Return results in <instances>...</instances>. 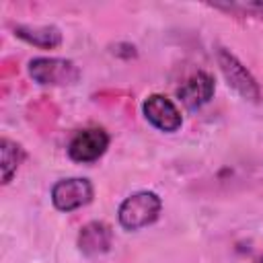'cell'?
Wrapping results in <instances>:
<instances>
[{"label":"cell","instance_id":"6da1fadb","mask_svg":"<svg viewBox=\"0 0 263 263\" xmlns=\"http://www.w3.org/2000/svg\"><path fill=\"white\" fill-rule=\"evenodd\" d=\"M160 212H162V199L158 197V193L136 191L121 201L117 210V220L123 230L136 232L154 224L160 218Z\"/></svg>","mask_w":263,"mask_h":263},{"label":"cell","instance_id":"7a4b0ae2","mask_svg":"<svg viewBox=\"0 0 263 263\" xmlns=\"http://www.w3.org/2000/svg\"><path fill=\"white\" fill-rule=\"evenodd\" d=\"M216 62L220 66V72L228 86L245 101L259 103L261 99V88L255 76L249 72V68L226 47H216Z\"/></svg>","mask_w":263,"mask_h":263},{"label":"cell","instance_id":"3957f363","mask_svg":"<svg viewBox=\"0 0 263 263\" xmlns=\"http://www.w3.org/2000/svg\"><path fill=\"white\" fill-rule=\"evenodd\" d=\"M29 76L41 86H70L80 80V68L64 58H33Z\"/></svg>","mask_w":263,"mask_h":263},{"label":"cell","instance_id":"277c9868","mask_svg":"<svg viewBox=\"0 0 263 263\" xmlns=\"http://www.w3.org/2000/svg\"><path fill=\"white\" fill-rule=\"evenodd\" d=\"M95 187L84 177H68L60 179L51 187V203L60 212H74L78 208H84L92 201Z\"/></svg>","mask_w":263,"mask_h":263},{"label":"cell","instance_id":"5b68a950","mask_svg":"<svg viewBox=\"0 0 263 263\" xmlns=\"http://www.w3.org/2000/svg\"><path fill=\"white\" fill-rule=\"evenodd\" d=\"M109 134L103 127H86L72 136L68 144V156L74 162L90 164L97 162L109 148Z\"/></svg>","mask_w":263,"mask_h":263},{"label":"cell","instance_id":"8992f818","mask_svg":"<svg viewBox=\"0 0 263 263\" xmlns=\"http://www.w3.org/2000/svg\"><path fill=\"white\" fill-rule=\"evenodd\" d=\"M142 113L152 127L166 132V134H173V132L181 129V125H183V115H181L179 107L168 97L158 95V92L144 99Z\"/></svg>","mask_w":263,"mask_h":263},{"label":"cell","instance_id":"52a82bcc","mask_svg":"<svg viewBox=\"0 0 263 263\" xmlns=\"http://www.w3.org/2000/svg\"><path fill=\"white\" fill-rule=\"evenodd\" d=\"M216 92V82L214 76L210 72H195L193 76H189L179 88H177V97L179 101L185 105V109L195 111L201 109L205 103H210V99Z\"/></svg>","mask_w":263,"mask_h":263},{"label":"cell","instance_id":"ba28073f","mask_svg":"<svg viewBox=\"0 0 263 263\" xmlns=\"http://www.w3.org/2000/svg\"><path fill=\"white\" fill-rule=\"evenodd\" d=\"M76 245L84 257H101L113 247V230L107 222L92 220L80 228Z\"/></svg>","mask_w":263,"mask_h":263},{"label":"cell","instance_id":"9c48e42d","mask_svg":"<svg viewBox=\"0 0 263 263\" xmlns=\"http://www.w3.org/2000/svg\"><path fill=\"white\" fill-rule=\"evenodd\" d=\"M14 35L39 49H55L62 45V31L55 25H14Z\"/></svg>","mask_w":263,"mask_h":263},{"label":"cell","instance_id":"30bf717a","mask_svg":"<svg viewBox=\"0 0 263 263\" xmlns=\"http://www.w3.org/2000/svg\"><path fill=\"white\" fill-rule=\"evenodd\" d=\"M27 152L25 148L10 140V138H2L0 140V168H2V185H8L12 181V177L16 175L18 166L25 162Z\"/></svg>","mask_w":263,"mask_h":263},{"label":"cell","instance_id":"8fae6325","mask_svg":"<svg viewBox=\"0 0 263 263\" xmlns=\"http://www.w3.org/2000/svg\"><path fill=\"white\" fill-rule=\"evenodd\" d=\"M240 8H245V10L253 12L255 16H259V18L263 21V2H251V4H242Z\"/></svg>","mask_w":263,"mask_h":263},{"label":"cell","instance_id":"7c38bea8","mask_svg":"<svg viewBox=\"0 0 263 263\" xmlns=\"http://www.w3.org/2000/svg\"><path fill=\"white\" fill-rule=\"evenodd\" d=\"M253 263H263V255H259V257H257V259H255Z\"/></svg>","mask_w":263,"mask_h":263}]
</instances>
